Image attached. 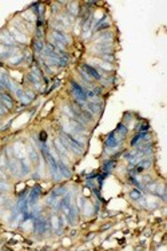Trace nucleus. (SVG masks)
Returning a JSON list of instances; mask_svg holds the SVG:
<instances>
[{"mask_svg": "<svg viewBox=\"0 0 167 251\" xmlns=\"http://www.w3.org/2000/svg\"><path fill=\"white\" fill-rule=\"evenodd\" d=\"M60 142L64 144L67 150H72L75 154H83V144L67 132H61Z\"/></svg>", "mask_w": 167, "mask_h": 251, "instance_id": "nucleus-1", "label": "nucleus"}, {"mask_svg": "<svg viewBox=\"0 0 167 251\" xmlns=\"http://www.w3.org/2000/svg\"><path fill=\"white\" fill-rule=\"evenodd\" d=\"M71 94L76 98V102H80V103H86V100L88 99L84 88L75 80H71Z\"/></svg>", "mask_w": 167, "mask_h": 251, "instance_id": "nucleus-2", "label": "nucleus"}, {"mask_svg": "<svg viewBox=\"0 0 167 251\" xmlns=\"http://www.w3.org/2000/svg\"><path fill=\"white\" fill-rule=\"evenodd\" d=\"M122 136H116L115 132H111L110 135L107 136L106 142H104V150L107 151V152H114V151L118 148V146L120 144V140H122Z\"/></svg>", "mask_w": 167, "mask_h": 251, "instance_id": "nucleus-3", "label": "nucleus"}, {"mask_svg": "<svg viewBox=\"0 0 167 251\" xmlns=\"http://www.w3.org/2000/svg\"><path fill=\"white\" fill-rule=\"evenodd\" d=\"M52 40L56 43H59L61 45H66V44H70V36L66 35L63 31L60 30H54L52 31Z\"/></svg>", "mask_w": 167, "mask_h": 251, "instance_id": "nucleus-4", "label": "nucleus"}, {"mask_svg": "<svg viewBox=\"0 0 167 251\" xmlns=\"http://www.w3.org/2000/svg\"><path fill=\"white\" fill-rule=\"evenodd\" d=\"M82 68L83 71H84L87 75L91 77V79H95V80H102V75L98 72V70L95 67H92V66H90V64L87 63H84V64H82Z\"/></svg>", "mask_w": 167, "mask_h": 251, "instance_id": "nucleus-5", "label": "nucleus"}, {"mask_svg": "<svg viewBox=\"0 0 167 251\" xmlns=\"http://www.w3.org/2000/svg\"><path fill=\"white\" fill-rule=\"evenodd\" d=\"M40 194H42V187H40V186H35V187L30 191V195H28L30 206H35L39 199V196H40Z\"/></svg>", "mask_w": 167, "mask_h": 251, "instance_id": "nucleus-6", "label": "nucleus"}, {"mask_svg": "<svg viewBox=\"0 0 167 251\" xmlns=\"http://www.w3.org/2000/svg\"><path fill=\"white\" fill-rule=\"evenodd\" d=\"M0 103L5 108H8V110L14 107V100H12V98L8 94H5V92H2V94H0Z\"/></svg>", "mask_w": 167, "mask_h": 251, "instance_id": "nucleus-7", "label": "nucleus"}, {"mask_svg": "<svg viewBox=\"0 0 167 251\" xmlns=\"http://www.w3.org/2000/svg\"><path fill=\"white\" fill-rule=\"evenodd\" d=\"M58 167H59V172H60L61 176H64V178H70L71 176V170L68 168V166H67L61 159L58 160Z\"/></svg>", "mask_w": 167, "mask_h": 251, "instance_id": "nucleus-8", "label": "nucleus"}, {"mask_svg": "<svg viewBox=\"0 0 167 251\" xmlns=\"http://www.w3.org/2000/svg\"><path fill=\"white\" fill-rule=\"evenodd\" d=\"M94 49H99L103 55L106 54H111V49H112V44L111 43H99L94 47Z\"/></svg>", "mask_w": 167, "mask_h": 251, "instance_id": "nucleus-9", "label": "nucleus"}, {"mask_svg": "<svg viewBox=\"0 0 167 251\" xmlns=\"http://www.w3.org/2000/svg\"><path fill=\"white\" fill-rule=\"evenodd\" d=\"M55 147H56L58 152L60 154V156H63V158L68 156V150L64 147V144L60 142V139H56V140H55Z\"/></svg>", "mask_w": 167, "mask_h": 251, "instance_id": "nucleus-10", "label": "nucleus"}, {"mask_svg": "<svg viewBox=\"0 0 167 251\" xmlns=\"http://www.w3.org/2000/svg\"><path fill=\"white\" fill-rule=\"evenodd\" d=\"M112 38H114L112 32H104V33H102V35L96 36V42L98 43H111Z\"/></svg>", "mask_w": 167, "mask_h": 251, "instance_id": "nucleus-11", "label": "nucleus"}, {"mask_svg": "<svg viewBox=\"0 0 167 251\" xmlns=\"http://www.w3.org/2000/svg\"><path fill=\"white\" fill-rule=\"evenodd\" d=\"M151 167V159H142L137 164V172H142L143 170H147Z\"/></svg>", "mask_w": 167, "mask_h": 251, "instance_id": "nucleus-12", "label": "nucleus"}, {"mask_svg": "<svg viewBox=\"0 0 167 251\" xmlns=\"http://www.w3.org/2000/svg\"><path fill=\"white\" fill-rule=\"evenodd\" d=\"M115 166H116V162H115V159H110V160H106V162L103 163V171L104 172H111L114 168H115Z\"/></svg>", "mask_w": 167, "mask_h": 251, "instance_id": "nucleus-13", "label": "nucleus"}, {"mask_svg": "<svg viewBox=\"0 0 167 251\" xmlns=\"http://www.w3.org/2000/svg\"><path fill=\"white\" fill-rule=\"evenodd\" d=\"M116 134H119V136H122V138H124L126 135H127V132H128V128H127V126L124 124V123H120V124L116 127Z\"/></svg>", "mask_w": 167, "mask_h": 251, "instance_id": "nucleus-14", "label": "nucleus"}, {"mask_svg": "<svg viewBox=\"0 0 167 251\" xmlns=\"http://www.w3.org/2000/svg\"><path fill=\"white\" fill-rule=\"evenodd\" d=\"M66 193H67V187H66V186H58V187L52 191V194H54L55 196H61V195H64Z\"/></svg>", "mask_w": 167, "mask_h": 251, "instance_id": "nucleus-15", "label": "nucleus"}, {"mask_svg": "<svg viewBox=\"0 0 167 251\" xmlns=\"http://www.w3.org/2000/svg\"><path fill=\"white\" fill-rule=\"evenodd\" d=\"M130 198H131L132 200H139L142 198V193L138 188H132V190L130 191Z\"/></svg>", "mask_w": 167, "mask_h": 251, "instance_id": "nucleus-16", "label": "nucleus"}, {"mask_svg": "<svg viewBox=\"0 0 167 251\" xmlns=\"http://www.w3.org/2000/svg\"><path fill=\"white\" fill-rule=\"evenodd\" d=\"M27 151H28V155H30V158H31V160H32V162H35V163H38L39 162V155L35 152V151L32 150V148L30 147H27Z\"/></svg>", "mask_w": 167, "mask_h": 251, "instance_id": "nucleus-17", "label": "nucleus"}, {"mask_svg": "<svg viewBox=\"0 0 167 251\" xmlns=\"http://www.w3.org/2000/svg\"><path fill=\"white\" fill-rule=\"evenodd\" d=\"M11 32L14 33V36H15V38H16L17 40H19V42H23V43H24V42H27V38H26L24 35H21L19 31H16V28H11Z\"/></svg>", "mask_w": 167, "mask_h": 251, "instance_id": "nucleus-18", "label": "nucleus"}, {"mask_svg": "<svg viewBox=\"0 0 167 251\" xmlns=\"http://www.w3.org/2000/svg\"><path fill=\"white\" fill-rule=\"evenodd\" d=\"M15 151H16V155L19 156V159H24L26 158V152H23V147H21V144L20 143H17L16 146H15Z\"/></svg>", "mask_w": 167, "mask_h": 251, "instance_id": "nucleus-19", "label": "nucleus"}, {"mask_svg": "<svg viewBox=\"0 0 167 251\" xmlns=\"http://www.w3.org/2000/svg\"><path fill=\"white\" fill-rule=\"evenodd\" d=\"M43 49H44V44H43V42H42V40H36V42H35V51L40 52V51H43Z\"/></svg>", "mask_w": 167, "mask_h": 251, "instance_id": "nucleus-20", "label": "nucleus"}, {"mask_svg": "<svg viewBox=\"0 0 167 251\" xmlns=\"http://www.w3.org/2000/svg\"><path fill=\"white\" fill-rule=\"evenodd\" d=\"M148 128H150V124H148L147 122H143V123L140 124V127H138V130H139L140 132H146Z\"/></svg>", "mask_w": 167, "mask_h": 251, "instance_id": "nucleus-21", "label": "nucleus"}, {"mask_svg": "<svg viewBox=\"0 0 167 251\" xmlns=\"http://www.w3.org/2000/svg\"><path fill=\"white\" fill-rule=\"evenodd\" d=\"M21 60H23V56H21V55H20V56H16V58H11L10 59V64H19Z\"/></svg>", "mask_w": 167, "mask_h": 251, "instance_id": "nucleus-22", "label": "nucleus"}, {"mask_svg": "<svg viewBox=\"0 0 167 251\" xmlns=\"http://www.w3.org/2000/svg\"><path fill=\"white\" fill-rule=\"evenodd\" d=\"M11 188V186L8 183H4V182L0 180V191H8Z\"/></svg>", "mask_w": 167, "mask_h": 251, "instance_id": "nucleus-23", "label": "nucleus"}, {"mask_svg": "<svg viewBox=\"0 0 167 251\" xmlns=\"http://www.w3.org/2000/svg\"><path fill=\"white\" fill-rule=\"evenodd\" d=\"M130 182H131V183H134L137 187H140V183H139V180H138L137 178H134V176H131V178H130Z\"/></svg>", "mask_w": 167, "mask_h": 251, "instance_id": "nucleus-24", "label": "nucleus"}, {"mask_svg": "<svg viewBox=\"0 0 167 251\" xmlns=\"http://www.w3.org/2000/svg\"><path fill=\"white\" fill-rule=\"evenodd\" d=\"M46 135H47V134H46L44 131H43V132H40V140H42V143H44V142L47 140V138H46Z\"/></svg>", "mask_w": 167, "mask_h": 251, "instance_id": "nucleus-25", "label": "nucleus"}, {"mask_svg": "<svg viewBox=\"0 0 167 251\" xmlns=\"http://www.w3.org/2000/svg\"><path fill=\"white\" fill-rule=\"evenodd\" d=\"M70 11L72 12L74 15H76V14H78V10H76V4H75V3L72 4V8H70Z\"/></svg>", "mask_w": 167, "mask_h": 251, "instance_id": "nucleus-26", "label": "nucleus"}, {"mask_svg": "<svg viewBox=\"0 0 167 251\" xmlns=\"http://www.w3.org/2000/svg\"><path fill=\"white\" fill-rule=\"evenodd\" d=\"M4 114H5V107L0 103V115H4Z\"/></svg>", "mask_w": 167, "mask_h": 251, "instance_id": "nucleus-27", "label": "nucleus"}, {"mask_svg": "<svg viewBox=\"0 0 167 251\" xmlns=\"http://www.w3.org/2000/svg\"><path fill=\"white\" fill-rule=\"evenodd\" d=\"M94 237H95V235H94V234H90V235H88V237H87V239H92V238H94Z\"/></svg>", "mask_w": 167, "mask_h": 251, "instance_id": "nucleus-28", "label": "nucleus"}]
</instances>
